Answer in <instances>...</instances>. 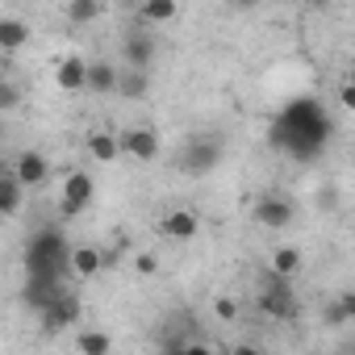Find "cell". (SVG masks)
I'll return each mask as SVG.
<instances>
[{"instance_id":"7c38bea8","label":"cell","mask_w":355,"mask_h":355,"mask_svg":"<svg viewBox=\"0 0 355 355\" xmlns=\"http://www.w3.org/2000/svg\"><path fill=\"white\" fill-rule=\"evenodd\" d=\"M84 76H88V59L67 55L55 63V88L59 92H84Z\"/></svg>"},{"instance_id":"4316f807","label":"cell","mask_w":355,"mask_h":355,"mask_svg":"<svg viewBox=\"0 0 355 355\" xmlns=\"http://www.w3.org/2000/svg\"><path fill=\"white\" fill-rule=\"evenodd\" d=\"M180 355H226V351H214V347H205V343H189Z\"/></svg>"},{"instance_id":"5b68a950","label":"cell","mask_w":355,"mask_h":355,"mask_svg":"<svg viewBox=\"0 0 355 355\" xmlns=\"http://www.w3.org/2000/svg\"><path fill=\"white\" fill-rule=\"evenodd\" d=\"M155 55H159L155 34H125V38H121V67H130V71H150Z\"/></svg>"},{"instance_id":"f1b7e54d","label":"cell","mask_w":355,"mask_h":355,"mask_svg":"<svg viewBox=\"0 0 355 355\" xmlns=\"http://www.w3.org/2000/svg\"><path fill=\"white\" fill-rule=\"evenodd\" d=\"M226 355H263V351H259L255 343H239V347H230Z\"/></svg>"},{"instance_id":"ac0fdd59","label":"cell","mask_w":355,"mask_h":355,"mask_svg":"<svg viewBox=\"0 0 355 355\" xmlns=\"http://www.w3.org/2000/svg\"><path fill=\"white\" fill-rule=\"evenodd\" d=\"M84 146H88V159H92V163H113V159L121 155V150H117V134H109V130H92Z\"/></svg>"},{"instance_id":"d6986e66","label":"cell","mask_w":355,"mask_h":355,"mask_svg":"<svg viewBox=\"0 0 355 355\" xmlns=\"http://www.w3.org/2000/svg\"><path fill=\"white\" fill-rule=\"evenodd\" d=\"M21 209V184L13 180L9 167H0V218H13Z\"/></svg>"},{"instance_id":"9a60e30c","label":"cell","mask_w":355,"mask_h":355,"mask_svg":"<svg viewBox=\"0 0 355 355\" xmlns=\"http://www.w3.org/2000/svg\"><path fill=\"white\" fill-rule=\"evenodd\" d=\"M67 268H71V276L92 280V276H101V251L96 247H71L67 251Z\"/></svg>"},{"instance_id":"f546056e","label":"cell","mask_w":355,"mask_h":355,"mask_svg":"<svg viewBox=\"0 0 355 355\" xmlns=\"http://www.w3.org/2000/svg\"><path fill=\"white\" fill-rule=\"evenodd\" d=\"M0 67H5V55H0Z\"/></svg>"},{"instance_id":"4fadbf2b","label":"cell","mask_w":355,"mask_h":355,"mask_svg":"<svg viewBox=\"0 0 355 355\" xmlns=\"http://www.w3.org/2000/svg\"><path fill=\"white\" fill-rule=\"evenodd\" d=\"M59 293H63V288H59V280H55V276H26L21 301H26L30 309H38V313H42V309H46Z\"/></svg>"},{"instance_id":"ffe728a7","label":"cell","mask_w":355,"mask_h":355,"mask_svg":"<svg viewBox=\"0 0 355 355\" xmlns=\"http://www.w3.org/2000/svg\"><path fill=\"white\" fill-rule=\"evenodd\" d=\"M301 263H305V255H301L297 247H276V251H272V276H276V280L297 276V272H301Z\"/></svg>"},{"instance_id":"8fae6325","label":"cell","mask_w":355,"mask_h":355,"mask_svg":"<svg viewBox=\"0 0 355 355\" xmlns=\"http://www.w3.org/2000/svg\"><path fill=\"white\" fill-rule=\"evenodd\" d=\"M80 322V297L76 293H59L46 309H42V326L46 330H67Z\"/></svg>"},{"instance_id":"52a82bcc","label":"cell","mask_w":355,"mask_h":355,"mask_svg":"<svg viewBox=\"0 0 355 355\" xmlns=\"http://www.w3.org/2000/svg\"><path fill=\"white\" fill-rule=\"evenodd\" d=\"M251 218H255L263 230H288V222L297 218V209H293L288 197H259L255 209H251Z\"/></svg>"},{"instance_id":"603a6c76","label":"cell","mask_w":355,"mask_h":355,"mask_svg":"<svg viewBox=\"0 0 355 355\" xmlns=\"http://www.w3.org/2000/svg\"><path fill=\"white\" fill-rule=\"evenodd\" d=\"M101 13H105L101 0H71V5H67V21H76V26H88V21H96Z\"/></svg>"},{"instance_id":"484cf974","label":"cell","mask_w":355,"mask_h":355,"mask_svg":"<svg viewBox=\"0 0 355 355\" xmlns=\"http://www.w3.org/2000/svg\"><path fill=\"white\" fill-rule=\"evenodd\" d=\"M214 313H218L222 322H234V318H239V301H234V297H218V301H214Z\"/></svg>"},{"instance_id":"cb8c5ba5","label":"cell","mask_w":355,"mask_h":355,"mask_svg":"<svg viewBox=\"0 0 355 355\" xmlns=\"http://www.w3.org/2000/svg\"><path fill=\"white\" fill-rule=\"evenodd\" d=\"M21 105V88L13 80H0V113H13Z\"/></svg>"},{"instance_id":"d4e9b609","label":"cell","mask_w":355,"mask_h":355,"mask_svg":"<svg viewBox=\"0 0 355 355\" xmlns=\"http://www.w3.org/2000/svg\"><path fill=\"white\" fill-rule=\"evenodd\" d=\"M134 272H138V276H155V272H159V259H155L150 251H138V255H134Z\"/></svg>"},{"instance_id":"6da1fadb","label":"cell","mask_w":355,"mask_h":355,"mask_svg":"<svg viewBox=\"0 0 355 355\" xmlns=\"http://www.w3.org/2000/svg\"><path fill=\"white\" fill-rule=\"evenodd\" d=\"M276 134L284 138L288 155L309 159V155H318V150L326 146V138H330V117H326L322 105H313V101H293V105L284 109Z\"/></svg>"},{"instance_id":"7a4b0ae2","label":"cell","mask_w":355,"mask_h":355,"mask_svg":"<svg viewBox=\"0 0 355 355\" xmlns=\"http://www.w3.org/2000/svg\"><path fill=\"white\" fill-rule=\"evenodd\" d=\"M67 272V247L59 230H38L26 247V276H63Z\"/></svg>"},{"instance_id":"83f0119b","label":"cell","mask_w":355,"mask_h":355,"mask_svg":"<svg viewBox=\"0 0 355 355\" xmlns=\"http://www.w3.org/2000/svg\"><path fill=\"white\" fill-rule=\"evenodd\" d=\"M338 105H343V109H355V88H351V84L338 88Z\"/></svg>"},{"instance_id":"3957f363","label":"cell","mask_w":355,"mask_h":355,"mask_svg":"<svg viewBox=\"0 0 355 355\" xmlns=\"http://www.w3.org/2000/svg\"><path fill=\"white\" fill-rule=\"evenodd\" d=\"M92 197H96V180L88 171H67L63 175V218H80L88 205H92Z\"/></svg>"},{"instance_id":"44dd1931","label":"cell","mask_w":355,"mask_h":355,"mask_svg":"<svg viewBox=\"0 0 355 355\" xmlns=\"http://www.w3.org/2000/svg\"><path fill=\"white\" fill-rule=\"evenodd\" d=\"M175 0H146V5H138V21L142 26H163V21H175Z\"/></svg>"},{"instance_id":"8992f818","label":"cell","mask_w":355,"mask_h":355,"mask_svg":"<svg viewBox=\"0 0 355 355\" xmlns=\"http://www.w3.org/2000/svg\"><path fill=\"white\" fill-rule=\"evenodd\" d=\"M218 159H222V142H214V138H193L189 150H184V159H180V167H184L189 175H209V171L218 167Z\"/></svg>"},{"instance_id":"7402d4cb","label":"cell","mask_w":355,"mask_h":355,"mask_svg":"<svg viewBox=\"0 0 355 355\" xmlns=\"http://www.w3.org/2000/svg\"><path fill=\"white\" fill-rule=\"evenodd\" d=\"M76 351L80 355H109L113 351V338L105 330H80L76 334Z\"/></svg>"},{"instance_id":"e0dca14e","label":"cell","mask_w":355,"mask_h":355,"mask_svg":"<svg viewBox=\"0 0 355 355\" xmlns=\"http://www.w3.org/2000/svg\"><path fill=\"white\" fill-rule=\"evenodd\" d=\"M113 92H121L125 101L146 96V92H150V71H130V67H117V88H113Z\"/></svg>"},{"instance_id":"2e32d148","label":"cell","mask_w":355,"mask_h":355,"mask_svg":"<svg viewBox=\"0 0 355 355\" xmlns=\"http://www.w3.org/2000/svg\"><path fill=\"white\" fill-rule=\"evenodd\" d=\"M30 42V26L21 17H0V55H13Z\"/></svg>"},{"instance_id":"30bf717a","label":"cell","mask_w":355,"mask_h":355,"mask_svg":"<svg viewBox=\"0 0 355 355\" xmlns=\"http://www.w3.org/2000/svg\"><path fill=\"white\" fill-rule=\"evenodd\" d=\"M259 309H263L268 318H276V322L293 318V309H297V297H293L288 280H276V276H272V284H268V288H263V297H259Z\"/></svg>"},{"instance_id":"277c9868","label":"cell","mask_w":355,"mask_h":355,"mask_svg":"<svg viewBox=\"0 0 355 355\" xmlns=\"http://www.w3.org/2000/svg\"><path fill=\"white\" fill-rule=\"evenodd\" d=\"M117 150H125V155L138 159V163H155V159H159V134H155L150 125L121 130V134H117Z\"/></svg>"},{"instance_id":"9c48e42d","label":"cell","mask_w":355,"mask_h":355,"mask_svg":"<svg viewBox=\"0 0 355 355\" xmlns=\"http://www.w3.org/2000/svg\"><path fill=\"white\" fill-rule=\"evenodd\" d=\"M159 234H163L167 243H189V239L201 234V218H197L193 209H171V214L159 218Z\"/></svg>"},{"instance_id":"5bb4252c","label":"cell","mask_w":355,"mask_h":355,"mask_svg":"<svg viewBox=\"0 0 355 355\" xmlns=\"http://www.w3.org/2000/svg\"><path fill=\"white\" fill-rule=\"evenodd\" d=\"M84 88L88 92H113L117 88V63H109V59H88V76H84Z\"/></svg>"},{"instance_id":"ba28073f","label":"cell","mask_w":355,"mask_h":355,"mask_svg":"<svg viewBox=\"0 0 355 355\" xmlns=\"http://www.w3.org/2000/svg\"><path fill=\"white\" fill-rule=\"evenodd\" d=\"M9 171H13V180L21 189H38V184H46V175H51V159L42 150H21Z\"/></svg>"}]
</instances>
